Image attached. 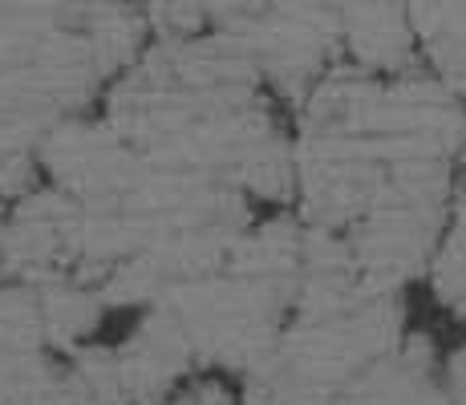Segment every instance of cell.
I'll return each instance as SVG.
<instances>
[{"label":"cell","instance_id":"cell-1","mask_svg":"<svg viewBox=\"0 0 466 405\" xmlns=\"http://www.w3.org/2000/svg\"><path fill=\"white\" fill-rule=\"evenodd\" d=\"M442 398L446 405H466V345L462 349H454L451 357H446V365H442Z\"/></svg>","mask_w":466,"mask_h":405}]
</instances>
